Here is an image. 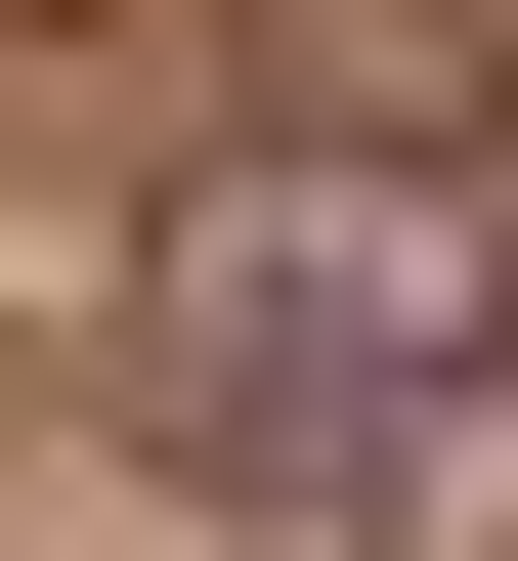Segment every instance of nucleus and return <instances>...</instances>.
I'll use <instances>...</instances> for the list:
<instances>
[{"mask_svg": "<svg viewBox=\"0 0 518 561\" xmlns=\"http://www.w3.org/2000/svg\"><path fill=\"white\" fill-rule=\"evenodd\" d=\"M130 389L217 432V476H475V432H518V173H433V130H260V173H173Z\"/></svg>", "mask_w": 518, "mask_h": 561, "instance_id": "nucleus-1", "label": "nucleus"}]
</instances>
